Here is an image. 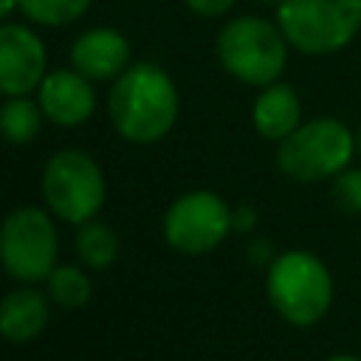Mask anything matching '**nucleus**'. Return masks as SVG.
<instances>
[{"label": "nucleus", "instance_id": "obj_2", "mask_svg": "<svg viewBox=\"0 0 361 361\" xmlns=\"http://www.w3.org/2000/svg\"><path fill=\"white\" fill-rule=\"evenodd\" d=\"M265 296L282 322L293 327H313L333 305L330 268L305 248L282 251L268 262Z\"/></svg>", "mask_w": 361, "mask_h": 361}, {"label": "nucleus", "instance_id": "obj_14", "mask_svg": "<svg viewBox=\"0 0 361 361\" xmlns=\"http://www.w3.org/2000/svg\"><path fill=\"white\" fill-rule=\"evenodd\" d=\"M42 107L28 96H6L0 104V135L8 144H31L42 130Z\"/></svg>", "mask_w": 361, "mask_h": 361}, {"label": "nucleus", "instance_id": "obj_6", "mask_svg": "<svg viewBox=\"0 0 361 361\" xmlns=\"http://www.w3.org/2000/svg\"><path fill=\"white\" fill-rule=\"evenodd\" d=\"M39 192L54 217L71 226H82L102 212L107 197V183L102 166L90 152L68 147L45 161Z\"/></svg>", "mask_w": 361, "mask_h": 361}, {"label": "nucleus", "instance_id": "obj_18", "mask_svg": "<svg viewBox=\"0 0 361 361\" xmlns=\"http://www.w3.org/2000/svg\"><path fill=\"white\" fill-rule=\"evenodd\" d=\"M330 197L341 214H361V166H344L333 175Z\"/></svg>", "mask_w": 361, "mask_h": 361}, {"label": "nucleus", "instance_id": "obj_15", "mask_svg": "<svg viewBox=\"0 0 361 361\" xmlns=\"http://www.w3.org/2000/svg\"><path fill=\"white\" fill-rule=\"evenodd\" d=\"M118 251H121L118 234L107 223L93 217V220L79 226V231H76V254H79L85 268L104 271L118 259Z\"/></svg>", "mask_w": 361, "mask_h": 361}, {"label": "nucleus", "instance_id": "obj_16", "mask_svg": "<svg viewBox=\"0 0 361 361\" xmlns=\"http://www.w3.org/2000/svg\"><path fill=\"white\" fill-rule=\"evenodd\" d=\"M45 288H48V299L65 310H76V307H85L93 296V285H90V276L79 268V265H56L48 279H45Z\"/></svg>", "mask_w": 361, "mask_h": 361}, {"label": "nucleus", "instance_id": "obj_5", "mask_svg": "<svg viewBox=\"0 0 361 361\" xmlns=\"http://www.w3.org/2000/svg\"><path fill=\"white\" fill-rule=\"evenodd\" d=\"M274 20L293 51L330 56L361 34V0H279Z\"/></svg>", "mask_w": 361, "mask_h": 361}, {"label": "nucleus", "instance_id": "obj_1", "mask_svg": "<svg viewBox=\"0 0 361 361\" xmlns=\"http://www.w3.org/2000/svg\"><path fill=\"white\" fill-rule=\"evenodd\" d=\"M180 96L172 76L152 65L135 62L116 76L107 96V116L113 130L130 144H155L175 127Z\"/></svg>", "mask_w": 361, "mask_h": 361}, {"label": "nucleus", "instance_id": "obj_7", "mask_svg": "<svg viewBox=\"0 0 361 361\" xmlns=\"http://www.w3.org/2000/svg\"><path fill=\"white\" fill-rule=\"evenodd\" d=\"M59 234L51 214L39 206H20L6 214L0 226V265L25 285L45 282L56 268Z\"/></svg>", "mask_w": 361, "mask_h": 361}, {"label": "nucleus", "instance_id": "obj_3", "mask_svg": "<svg viewBox=\"0 0 361 361\" xmlns=\"http://www.w3.org/2000/svg\"><path fill=\"white\" fill-rule=\"evenodd\" d=\"M288 51L290 45L276 20L257 14L231 17L214 39L220 68L248 87H265L282 79L288 68Z\"/></svg>", "mask_w": 361, "mask_h": 361}, {"label": "nucleus", "instance_id": "obj_4", "mask_svg": "<svg viewBox=\"0 0 361 361\" xmlns=\"http://www.w3.org/2000/svg\"><path fill=\"white\" fill-rule=\"evenodd\" d=\"M355 158V133L336 116L302 121L276 144V166L296 183L330 180Z\"/></svg>", "mask_w": 361, "mask_h": 361}, {"label": "nucleus", "instance_id": "obj_22", "mask_svg": "<svg viewBox=\"0 0 361 361\" xmlns=\"http://www.w3.org/2000/svg\"><path fill=\"white\" fill-rule=\"evenodd\" d=\"M265 248H268V243H265V240H254V243H251V259H254V262H259V259L265 257Z\"/></svg>", "mask_w": 361, "mask_h": 361}, {"label": "nucleus", "instance_id": "obj_13", "mask_svg": "<svg viewBox=\"0 0 361 361\" xmlns=\"http://www.w3.org/2000/svg\"><path fill=\"white\" fill-rule=\"evenodd\" d=\"M48 296L31 285H20L0 299V336L8 344H28L48 327Z\"/></svg>", "mask_w": 361, "mask_h": 361}, {"label": "nucleus", "instance_id": "obj_20", "mask_svg": "<svg viewBox=\"0 0 361 361\" xmlns=\"http://www.w3.org/2000/svg\"><path fill=\"white\" fill-rule=\"evenodd\" d=\"M254 223H257V212H254L251 206H237V209L231 212V226H234V231H251Z\"/></svg>", "mask_w": 361, "mask_h": 361}, {"label": "nucleus", "instance_id": "obj_12", "mask_svg": "<svg viewBox=\"0 0 361 361\" xmlns=\"http://www.w3.org/2000/svg\"><path fill=\"white\" fill-rule=\"evenodd\" d=\"M251 124L265 141H282L302 124V99L293 85L276 79L259 87L251 104Z\"/></svg>", "mask_w": 361, "mask_h": 361}, {"label": "nucleus", "instance_id": "obj_21", "mask_svg": "<svg viewBox=\"0 0 361 361\" xmlns=\"http://www.w3.org/2000/svg\"><path fill=\"white\" fill-rule=\"evenodd\" d=\"M20 8V0H0V23L8 17V14H14Z\"/></svg>", "mask_w": 361, "mask_h": 361}, {"label": "nucleus", "instance_id": "obj_10", "mask_svg": "<svg viewBox=\"0 0 361 361\" xmlns=\"http://www.w3.org/2000/svg\"><path fill=\"white\" fill-rule=\"evenodd\" d=\"M37 102H39L45 118L56 127H79L96 110L93 85L76 68L48 71L37 87Z\"/></svg>", "mask_w": 361, "mask_h": 361}, {"label": "nucleus", "instance_id": "obj_24", "mask_svg": "<svg viewBox=\"0 0 361 361\" xmlns=\"http://www.w3.org/2000/svg\"><path fill=\"white\" fill-rule=\"evenodd\" d=\"M355 155L361 158V124H358V130H355Z\"/></svg>", "mask_w": 361, "mask_h": 361}, {"label": "nucleus", "instance_id": "obj_11", "mask_svg": "<svg viewBox=\"0 0 361 361\" xmlns=\"http://www.w3.org/2000/svg\"><path fill=\"white\" fill-rule=\"evenodd\" d=\"M130 42L121 31L99 25L82 31L71 45V65L90 82H107L130 68Z\"/></svg>", "mask_w": 361, "mask_h": 361}, {"label": "nucleus", "instance_id": "obj_23", "mask_svg": "<svg viewBox=\"0 0 361 361\" xmlns=\"http://www.w3.org/2000/svg\"><path fill=\"white\" fill-rule=\"evenodd\" d=\"M324 361H361V355H353V353H336V355H327Z\"/></svg>", "mask_w": 361, "mask_h": 361}, {"label": "nucleus", "instance_id": "obj_17", "mask_svg": "<svg viewBox=\"0 0 361 361\" xmlns=\"http://www.w3.org/2000/svg\"><path fill=\"white\" fill-rule=\"evenodd\" d=\"M93 0H20V11L48 28H59L68 23H76Z\"/></svg>", "mask_w": 361, "mask_h": 361}, {"label": "nucleus", "instance_id": "obj_8", "mask_svg": "<svg viewBox=\"0 0 361 361\" xmlns=\"http://www.w3.org/2000/svg\"><path fill=\"white\" fill-rule=\"evenodd\" d=\"M231 212L234 209L217 192H183L164 212V240L172 251L186 257L209 254L234 231Z\"/></svg>", "mask_w": 361, "mask_h": 361}, {"label": "nucleus", "instance_id": "obj_9", "mask_svg": "<svg viewBox=\"0 0 361 361\" xmlns=\"http://www.w3.org/2000/svg\"><path fill=\"white\" fill-rule=\"evenodd\" d=\"M48 68V48L28 25L0 23V96H28Z\"/></svg>", "mask_w": 361, "mask_h": 361}, {"label": "nucleus", "instance_id": "obj_19", "mask_svg": "<svg viewBox=\"0 0 361 361\" xmlns=\"http://www.w3.org/2000/svg\"><path fill=\"white\" fill-rule=\"evenodd\" d=\"M237 0H186V6L200 17H223L234 8Z\"/></svg>", "mask_w": 361, "mask_h": 361}, {"label": "nucleus", "instance_id": "obj_25", "mask_svg": "<svg viewBox=\"0 0 361 361\" xmlns=\"http://www.w3.org/2000/svg\"><path fill=\"white\" fill-rule=\"evenodd\" d=\"M259 3H271V6H276V3H279V0H259Z\"/></svg>", "mask_w": 361, "mask_h": 361}]
</instances>
